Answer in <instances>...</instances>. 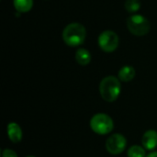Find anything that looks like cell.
I'll list each match as a JSON object with an SVG mask.
<instances>
[{
    "label": "cell",
    "mask_w": 157,
    "mask_h": 157,
    "mask_svg": "<svg viewBox=\"0 0 157 157\" xmlns=\"http://www.w3.org/2000/svg\"><path fill=\"white\" fill-rule=\"evenodd\" d=\"M86 37V28L80 23H70L63 31V40L64 43L70 47L81 45Z\"/></svg>",
    "instance_id": "1"
},
{
    "label": "cell",
    "mask_w": 157,
    "mask_h": 157,
    "mask_svg": "<svg viewBox=\"0 0 157 157\" xmlns=\"http://www.w3.org/2000/svg\"><path fill=\"white\" fill-rule=\"evenodd\" d=\"M121 91L120 80L113 75L107 76L102 79L99 85V92L102 98L107 102L115 101Z\"/></svg>",
    "instance_id": "2"
},
{
    "label": "cell",
    "mask_w": 157,
    "mask_h": 157,
    "mask_svg": "<svg viewBox=\"0 0 157 157\" xmlns=\"http://www.w3.org/2000/svg\"><path fill=\"white\" fill-rule=\"evenodd\" d=\"M90 127L94 132L99 135H105L113 130L114 123L109 115L105 113H98L92 117L90 121Z\"/></svg>",
    "instance_id": "3"
},
{
    "label": "cell",
    "mask_w": 157,
    "mask_h": 157,
    "mask_svg": "<svg viewBox=\"0 0 157 157\" xmlns=\"http://www.w3.org/2000/svg\"><path fill=\"white\" fill-rule=\"evenodd\" d=\"M127 27L130 32L135 36H144L150 30L149 20L139 14L132 15L127 19Z\"/></svg>",
    "instance_id": "4"
},
{
    "label": "cell",
    "mask_w": 157,
    "mask_h": 157,
    "mask_svg": "<svg viewBox=\"0 0 157 157\" xmlns=\"http://www.w3.org/2000/svg\"><path fill=\"white\" fill-rule=\"evenodd\" d=\"M98 45L102 51L112 52L119 46V37L112 30H105L98 36Z\"/></svg>",
    "instance_id": "5"
},
{
    "label": "cell",
    "mask_w": 157,
    "mask_h": 157,
    "mask_svg": "<svg viewBox=\"0 0 157 157\" xmlns=\"http://www.w3.org/2000/svg\"><path fill=\"white\" fill-rule=\"evenodd\" d=\"M127 145L126 138L121 133H115L109 137L106 142V149L111 155L121 154Z\"/></svg>",
    "instance_id": "6"
},
{
    "label": "cell",
    "mask_w": 157,
    "mask_h": 157,
    "mask_svg": "<svg viewBox=\"0 0 157 157\" xmlns=\"http://www.w3.org/2000/svg\"><path fill=\"white\" fill-rule=\"evenodd\" d=\"M143 146L145 150L152 151L157 147V132L154 130L147 131L142 139Z\"/></svg>",
    "instance_id": "7"
},
{
    "label": "cell",
    "mask_w": 157,
    "mask_h": 157,
    "mask_svg": "<svg viewBox=\"0 0 157 157\" xmlns=\"http://www.w3.org/2000/svg\"><path fill=\"white\" fill-rule=\"evenodd\" d=\"M7 135L12 143H19L22 139V130L20 126L16 122H10L7 125Z\"/></svg>",
    "instance_id": "8"
},
{
    "label": "cell",
    "mask_w": 157,
    "mask_h": 157,
    "mask_svg": "<svg viewBox=\"0 0 157 157\" xmlns=\"http://www.w3.org/2000/svg\"><path fill=\"white\" fill-rule=\"evenodd\" d=\"M135 76V70L131 65H125L119 71V79L122 82H130Z\"/></svg>",
    "instance_id": "9"
},
{
    "label": "cell",
    "mask_w": 157,
    "mask_h": 157,
    "mask_svg": "<svg viewBox=\"0 0 157 157\" xmlns=\"http://www.w3.org/2000/svg\"><path fill=\"white\" fill-rule=\"evenodd\" d=\"M75 60L80 65H87L91 61V54L86 49L80 48L75 52Z\"/></svg>",
    "instance_id": "10"
},
{
    "label": "cell",
    "mask_w": 157,
    "mask_h": 157,
    "mask_svg": "<svg viewBox=\"0 0 157 157\" xmlns=\"http://www.w3.org/2000/svg\"><path fill=\"white\" fill-rule=\"evenodd\" d=\"M13 5L18 13H26L32 8L33 0H13Z\"/></svg>",
    "instance_id": "11"
},
{
    "label": "cell",
    "mask_w": 157,
    "mask_h": 157,
    "mask_svg": "<svg viewBox=\"0 0 157 157\" xmlns=\"http://www.w3.org/2000/svg\"><path fill=\"white\" fill-rule=\"evenodd\" d=\"M128 157H146L145 149L139 145H133L128 150Z\"/></svg>",
    "instance_id": "12"
},
{
    "label": "cell",
    "mask_w": 157,
    "mask_h": 157,
    "mask_svg": "<svg viewBox=\"0 0 157 157\" xmlns=\"http://www.w3.org/2000/svg\"><path fill=\"white\" fill-rule=\"evenodd\" d=\"M124 6L128 12L135 13L141 8V2L140 0H126Z\"/></svg>",
    "instance_id": "13"
},
{
    "label": "cell",
    "mask_w": 157,
    "mask_h": 157,
    "mask_svg": "<svg viewBox=\"0 0 157 157\" xmlns=\"http://www.w3.org/2000/svg\"><path fill=\"white\" fill-rule=\"evenodd\" d=\"M2 157H17V155L11 149H5L2 152Z\"/></svg>",
    "instance_id": "14"
},
{
    "label": "cell",
    "mask_w": 157,
    "mask_h": 157,
    "mask_svg": "<svg viewBox=\"0 0 157 157\" xmlns=\"http://www.w3.org/2000/svg\"><path fill=\"white\" fill-rule=\"evenodd\" d=\"M146 157H157V152H153V153L149 154Z\"/></svg>",
    "instance_id": "15"
},
{
    "label": "cell",
    "mask_w": 157,
    "mask_h": 157,
    "mask_svg": "<svg viewBox=\"0 0 157 157\" xmlns=\"http://www.w3.org/2000/svg\"><path fill=\"white\" fill-rule=\"evenodd\" d=\"M26 157H35V156H33V155H29V156H26Z\"/></svg>",
    "instance_id": "16"
}]
</instances>
